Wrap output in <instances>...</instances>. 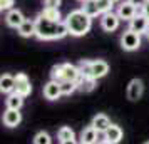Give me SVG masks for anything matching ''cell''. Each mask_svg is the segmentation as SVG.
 Masks as SVG:
<instances>
[{
	"instance_id": "obj_14",
	"label": "cell",
	"mask_w": 149,
	"mask_h": 144,
	"mask_svg": "<svg viewBox=\"0 0 149 144\" xmlns=\"http://www.w3.org/2000/svg\"><path fill=\"white\" fill-rule=\"evenodd\" d=\"M91 126H92L95 131H99V132H106V131L109 129V126H111V119H109L106 114H97V116H94Z\"/></svg>"
},
{
	"instance_id": "obj_6",
	"label": "cell",
	"mask_w": 149,
	"mask_h": 144,
	"mask_svg": "<svg viewBox=\"0 0 149 144\" xmlns=\"http://www.w3.org/2000/svg\"><path fill=\"white\" fill-rule=\"evenodd\" d=\"M116 14L119 15V19H121V20L131 22L136 15L139 14V8L136 7V5H132L129 0H126V2H122L121 5L117 7V12H116Z\"/></svg>"
},
{
	"instance_id": "obj_18",
	"label": "cell",
	"mask_w": 149,
	"mask_h": 144,
	"mask_svg": "<svg viewBox=\"0 0 149 144\" xmlns=\"http://www.w3.org/2000/svg\"><path fill=\"white\" fill-rule=\"evenodd\" d=\"M104 134H106V141H109V143H112V144L121 143V139H122V129L119 126H116V124H111L109 129Z\"/></svg>"
},
{
	"instance_id": "obj_27",
	"label": "cell",
	"mask_w": 149,
	"mask_h": 144,
	"mask_svg": "<svg viewBox=\"0 0 149 144\" xmlns=\"http://www.w3.org/2000/svg\"><path fill=\"white\" fill-rule=\"evenodd\" d=\"M15 0H0V10H12L14 8Z\"/></svg>"
},
{
	"instance_id": "obj_23",
	"label": "cell",
	"mask_w": 149,
	"mask_h": 144,
	"mask_svg": "<svg viewBox=\"0 0 149 144\" xmlns=\"http://www.w3.org/2000/svg\"><path fill=\"white\" fill-rule=\"evenodd\" d=\"M40 15L45 17V19H49V20H61L62 19L61 10H59V8H52V7H44Z\"/></svg>"
},
{
	"instance_id": "obj_1",
	"label": "cell",
	"mask_w": 149,
	"mask_h": 144,
	"mask_svg": "<svg viewBox=\"0 0 149 144\" xmlns=\"http://www.w3.org/2000/svg\"><path fill=\"white\" fill-rule=\"evenodd\" d=\"M69 35L67 24L62 20H49L45 17L35 19V37H39L40 40H59Z\"/></svg>"
},
{
	"instance_id": "obj_16",
	"label": "cell",
	"mask_w": 149,
	"mask_h": 144,
	"mask_svg": "<svg viewBox=\"0 0 149 144\" xmlns=\"http://www.w3.org/2000/svg\"><path fill=\"white\" fill-rule=\"evenodd\" d=\"M81 143L87 144H97L99 143V131H95L92 126H87L81 134Z\"/></svg>"
},
{
	"instance_id": "obj_31",
	"label": "cell",
	"mask_w": 149,
	"mask_h": 144,
	"mask_svg": "<svg viewBox=\"0 0 149 144\" xmlns=\"http://www.w3.org/2000/svg\"><path fill=\"white\" fill-rule=\"evenodd\" d=\"M61 144H81V143H77L75 139H70V141H62Z\"/></svg>"
},
{
	"instance_id": "obj_28",
	"label": "cell",
	"mask_w": 149,
	"mask_h": 144,
	"mask_svg": "<svg viewBox=\"0 0 149 144\" xmlns=\"http://www.w3.org/2000/svg\"><path fill=\"white\" fill-rule=\"evenodd\" d=\"M45 2V7H52V8H59L62 0H44Z\"/></svg>"
},
{
	"instance_id": "obj_9",
	"label": "cell",
	"mask_w": 149,
	"mask_h": 144,
	"mask_svg": "<svg viewBox=\"0 0 149 144\" xmlns=\"http://www.w3.org/2000/svg\"><path fill=\"white\" fill-rule=\"evenodd\" d=\"M142 92H144V84L141 79H132L127 86V99L129 101H137L141 99Z\"/></svg>"
},
{
	"instance_id": "obj_20",
	"label": "cell",
	"mask_w": 149,
	"mask_h": 144,
	"mask_svg": "<svg viewBox=\"0 0 149 144\" xmlns=\"http://www.w3.org/2000/svg\"><path fill=\"white\" fill-rule=\"evenodd\" d=\"M22 104H24V97H22V96H19L17 92L7 94V99H5V106H7V109H15V111H20Z\"/></svg>"
},
{
	"instance_id": "obj_19",
	"label": "cell",
	"mask_w": 149,
	"mask_h": 144,
	"mask_svg": "<svg viewBox=\"0 0 149 144\" xmlns=\"http://www.w3.org/2000/svg\"><path fill=\"white\" fill-rule=\"evenodd\" d=\"M109 72V64L106 61H92V77L101 79Z\"/></svg>"
},
{
	"instance_id": "obj_2",
	"label": "cell",
	"mask_w": 149,
	"mask_h": 144,
	"mask_svg": "<svg viewBox=\"0 0 149 144\" xmlns=\"http://www.w3.org/2000/svg\"><path fill=\"white\" fill-rule=\"evenodd\" d=\"M64 22L67 24L69 34L74 35V37H82V35H86L89 30H91V25H92V19H91L89 15L84 14L81 8H79V10H72Z\"/></svg>"
},
{
	"instance_id": "obj_35",
	"label": "cell",
	"mask_w": 149,
	"mask_h": 144,
	"mask_svg": "<svg viewBox=\"0 0 149 144\" xmlns=\"http://www.w3.org/2000/svg\"><path fill=\"white\" fill-rule=\"evenodd\" d=\"M79 2H86V0H79Z\"/></svg>"
},
{
	"instance_id": "obj_13",
	"label": "cell",
	"mask_w": 149,
	"mask_h": 144,
	"mask_svg": "<svg viewBox=\"0 0 149 144\" xmlns=\"http://www.w3.org/2000/svg\"><path fill=\"white\" fill-rule=\"evenodd\" d=\"M81 10L84 12L86 15H89L91 19H94V17H99L102 15L101 8L97 5V0H86V2H82V7Z\"/></svg>"
},
{
	"instance_id": "obj_10",
	"label": "cell",
	"mask_w": 149,
	"mask_h": 144,
	"mask_svg": "<svg viewBox=\"0 0 149 144\" xmlns=\"http://www.w3.org/2000/svg\"><path fill=\"white\" fill-rule=\"evenodd\" d=\"M24 20H25V17H24V14H22L19 8L8 10L7 15H5V24L12 29H19L22 24H24Z\"/></svg>"
},
{
	"instance_id": "obj_26",
	"label": "cell",
	"mask_w": 149,
	"mask_h": 144,
	"mask_svg": "<svg viewBox=\"0 0 149 144\" xmlns=\"http://www.w3.org/2000/svg\"><path fill=\"white\" fill-rule=\"evenodd\" d=\"M97 5H99L102 14H106V12H112L114 2H112V0H97Z\"/></svg>"
},
{
	"instance_id": "obj_3",
	"label": "cell",
	"mask_w": 149,
	"mask_h": 144,
	"mask_svg": "<svg viewBox=\"0 0 149 144\" xmlns=\"http://www.w3.org/2000/svg\"><path fill=\"white\" fill-rule=\"evenodd\" d=\"M50 76H52V81H57V82H64V81H72L75 82L79 76H81V69L74 65V64H59V65H54L52 67V72H50Z\"/></svg>"
},
{
	"instance_id": "obj_21",
	"label": "cell",
	"mask_w": 149,
	"mask_h": 144,
	"mask_svg": "<svg viewBox=\"0 0 149 144\" xmlns=\"http://www.w3.org/2000/svg\"><path fill=\"white\" fill-rule=\"evenodd\" d=\"M17 30H19V34H20L22 37H32V35H35V20L25 19L24 24H22Z\"/></svg>"
},
{
	"instance_id": "obj_25",
	"label": "cell",
	"mask_w": 149,
	"mask_h": 144,
	"mask_svg": "<svg viewBox=\"0 0 149 144\" xmlns=\"http://www.w3.org/2000/svg\"><path fill=\"white\" fill-rule=\"evenodd\" d=\"M34 144H52V139H50V136H49L45 131H40V132L35 134Z\"/></svg>"
},
{
	"instance_id": "obj_37",
	"label": "cell",
	"mask_w": 149,
	"mask_h": 144,
	"mask_svg": "<svg viewBox=\"0 0 149 144\" xmlns=\"http://www.w3.org/2000/svg\"><path fill=\"white\" fill-rule=\"evenodd\" d=\"M144 144H149V143H144Z\"/></svg>"
},
{
	"instance_id": "obj_24",
	"label": "cell",
	"mask_w": 149,
	"mask_h": 144,
	"mask_svg": "<svg viewBox=\"0 0 149 144\" xmlns=\"http://www.w3.org/2000/svg\"><path fill=\"white\" fill-rule=\"evenodd\" d=\"M61 89H62V96H70L72 92L77 90V84L72 81H64L61 82Z\"/></svg>"
},
{
	"instance_id": "obj_29",
	"label": "cell",
	"mask_w": 149,
	"mask_h": 144,
	"mask_svg": "<svg viewBox=\"0 0 149 144\" xmlns=\"http://www.w3.org/2000/svg\"><path fill=\"white\" fill-rule=\"evenodd\" d=\"M129 2H131L132 5H136L137 8H142L144 5H146V2H148V0H129Z\"/></svg>"
},
{
	"instance_id": "obj_22",
	"label": "cell",
	"mask_w": 149,
	"mask_h": 144,
	"mask_svg": "<svg viewBox=\"0 0 149 144\" xmlns=\"http://www.w3.org/2000/svg\"><path fill=\"white\" fill-rule=\"evenodd\" d=\"M57 137H59V141H70V139H75V132L72 127H69V126H62L61 129L57 131Z\"/></svg>"
},
{
	"instance_id": "obj_7",
	"label": "cell",
	"mask_w": 149,
	"mask_h": 144,
	"mask_svg": "<svg viewBox=\"0 0 149 144\" xmlns=\"http://www.w3.org/2000/svg\"><path fill=\"white\" fill-rule=\"evenodd\" d=\"M19 96L22 97H27L30 96V92H32V86H30V81H29V77L25 74H17L15 76V90Z\"/></svg>"
},
{
	"instance_id": "obj_36",
	"label": "cell",
	"mask_w": 149,
	"mask_h": 144,
	"mask_svg": "<svg viewBox=\"0 0 149 144\" xmlns=\"http://www.w3.org/2000/svg\"><path fill=\"white\" fill-rule=\"evenodd\" d=\"M81 144H87V143H81Z\"/></svg>"
},
{
	"instance_id": "obj_33",
	"label": "cell",
	"mask_w": 149,
	"mask_h": 144,
	"mask_svg": "<svg viewBox=\"0 0 149 144\" xmlns=\"http://www.w3.org/2000/svg\"><path fill=\"white\" fill-rule=\"evenodd\" d=\"M146 35H148V39H149V27H148V32H146Z\"/></svg>"
},
{
	"instance_id": "obj_17",
	"label": "cell",
	"mask_w": 149,
	"mask_h": 144,
	"mask_svg": "<svg viewBox=\"0 0 149 144\" xmlns=\"http://www.w3.org/2000/svg\"><path fill=\"white\" fill-rule=\"evenodd\" d=\"M0 90L3 94H12L15 90V77L10 74H3L0 77Z\"/></svg>"
},
{
	"instance_id": "obj_11",
	"label": "cell",
	"mask_w": 149,
	"mask_h": 144,
	"mask_svg": "<svg viewBox=\"0 0 149 144\" xmlns=\"http://www.w3.org/2000/svg\"><path fill=\"white\" fill-rule=\"evenodd\" d=\"M62 96V89H61V82L57 81H50L44 86V97L49 101H55Z\"/></svg>"
},
{
	"instance_id": "obj_12",
	"label": "cell",
	"mask_w": 149,
	"mask_h": 144,
	"mask_svg": "<svg viewBox=\"0 0 149 144\" xmlns=\"http://www.w3.org/2000/svg\"><path fill=\"white\" fill-rule=\"evenodd\" d=\"M20 122H22V114H20V111L7 109L5 112H3V124H5L7 127H17Z\"/></svg>"
},
{
	"instance_id": "obj_32",
	"label": "cell",
	"mask_w": 149,
	"mask_h": 144,
	"mask_svg": "<svg viewBox=\"0 0 149 144\" xmlns=\"http://www.w3.org/2000/svg\"><path fill=\"white\" fill-rule=\"evenodd\" d=\"M97 144H112V143H109V141H101V143H97Z\"/></svg>"
},
{
	"instance_id": "obj_8",
	"label": "cell",
	"mask_w": 149,
	"mask_h": 144,
	"mask_svg": "<svg viewBox=\"0 0 149 144\" xmlns=\"http://www.w3.org/2000/svg\"><path fill=\"white\" fill-rule=\"evenodd\" d=\"M148 27H149V19L144 14H137L132 20L129 22V29L132 32H137L141 35L148 32Z\"/></svg>"
},
{
	"instance_id": "obj_30",
	"label": "cell",
	"mask_w": 149,
	"mask_h": 144,
	"mask_svg": "<svg viewBox=\"0 0 149 144\" xmlns=\"http://www.w3.org/2000/svg\"><path fill=\"white\" fill-rule=\"evenodd\" d=\"M142 14H144V15H146V17L149 19V0L146 2V5L142 7Z\"/></svg>"
},
{
	"instance_id": "obj_15",
	"label": "cell",
	"mask_w": 149,
	"mask_h": 144,
	"mask_svg": "<svg viewBox=\"0 0 149 144\" xmlns=\"http://www.w3.org/2000/svg\"><path fill=\"white\" fill-rule=\"evenodd\" d=\"M95 81L97 79H92V77H87V76H84V74H81L79 79L75 81V84H77V89L79 90H82V92H91L95 87Z\"/></svg>"
},
{
	"instance_id": "obj_4",
	"label": "cell",
	"mask_w": 149,
	"mask_h": 144,
	"mask_svg": "<svg viewBox=\"0 0 149 144\" xmlns=\"http://www.w3.org/2000/svg\"><path fill=\"white\" fill-rule=\"evenodd\" d=\"M121 45L124 50H129V52L137 50V49L141 47V34L132 32L131 29H127L121 37Z\"/></svg>"
},
{
	"instance_id": "obj_5",
	"label": "cell",
	"mask_w": 149,
	"mask_h": 144,
	"mask_svg": "<svg viewBox=\"0 0 149 144\" xmlns=\"http://www.w3.org/2000/svg\"><path fill=\"white\" fill-rule=\"evenodd\" d=\"M119 24H121V19L114 12H106V14L101 15V27L106 32H114V30H117L119 29Z\"/></svg>"
},
{
	"instance_id": "obj_34",
	"label": "cell",
	"mask_w": 149,
	"mask_h": 144,
	"mask_svg": "<svg viewBox=\"0 0 149 144\" xmlns=\"http://www.w3.org/2000/svg\"><path fill=\"white\" fill-rule=\"evenodd\" d=\"M112 2H114V3H116V2H119V0H112Z\"/></svg>"
}]
</instances>
